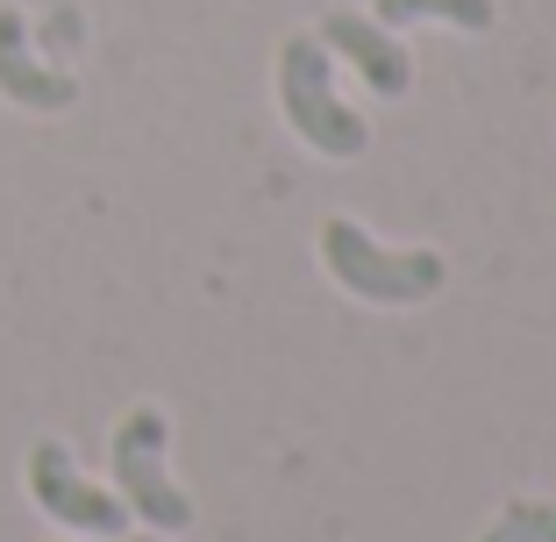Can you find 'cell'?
Returning <instances> with one entry per match:
<instances>
[{
	"mask_svg": "<svg viewBox=\"0 0 556 542\" xmlns=\"http://www.w3.org/2000/svg\"><path fill=\"white\" fill-rule=\"evenodd\" d=\"M378 22L386 29H407V22H450L464 36L492 29V0H378Z\"/></svg>",
	"mask_w": 556,
	"mask_h": 542,
	"instance_id": "52a82bcc",
	"label": "cell"
},
{
	"mask_svg": "<svg viewBox=\"0 0 556 542\" xmlns=\"http://www.w3.org/2000/svg\"><path fill=\"white\" fill-rule=\"evenodd\" d=\"M478 542H556V500H507Z\"/></svg>",
	"mask_w": 556,
	"mask_h": 542,
	"instance_id": "ba28073f",
	"label": "cell"
},
{
	"mask_svg": "<svg viewBox=\"0 0 556 542\" xmlns=\"http://www.w3.org/2000/svg\"><path fill=\"white\" fill-rule=\"evenodd\" d=\"M164 450H172V421L164 407H129L115 421V493L129 507V521H143L150 535H186L193 528V500L172 486L164 471Z\"/></svg>",
	"mask_w": 556,
	"mask_h": 542,
	"instance_id": "3957f363",
	"label": "cell"
},
{
	"mask_svg": "<svg viewBox=\"0 0 556 542\" xmlns=\"http://www.w3.org/2000/svg\"><path fill=\"white\" fill-rule=\"evenodd\" d=\"M278 108H286V122H293L300 143L321 150V157H336V165H350V157L371 150V122L336 93V58L321 50L314 29H293L286 43H278Z\"/></svg>",
	"mask_w": 556,
	"mask_h": 542,
	"instance_id": "6da1fadb",
	"label": "cell"
},
{
	"mask_svg": "<svg viewBox=\"0 0 556 542\" xmlns=\"http://www.w3.org/2000/svg\"><path fill=\"white\" fill-rule=\"evenodd\" d=\"M129 542H164V535H129Z\"/></svg>",
	"mask_w": 556,
	"mask_h": 542,
	"instance_id": "9c48e42d",
	"label": "cell"
},
{
	"mask_svg": "<svg viewBox=\"0 0 556 542\" xmlns=\"http://www.w3.org/2000/svg\"><path fill=\"white\" fill-rule=\"evenodd\" d=\"M321 50L328 58H350V72H357L364 86H371L378 100H400L414 86V58L400 50V36L386 29V22L371 15H350V8H336V15H321Z\"/></svg>",
	"mask_w": 556,
	"mask_h": 542,
	"instance_id": "5b68a950",
	"label": "cell"
},
{
	"mask_svg": "<svg viewBox=\"0 0 556 542\" xmlns=\"http://www.w3.org/2000/svg\"><path fill=\"white\" fill-rule=\"evenodd\" d=\"M321 264L328 279L343 286L350 300H371V307H414V300H435L450 264L435 250H386L371 229H357L350 214L321 222Z\"/></svg>",
	"mask_w": 556,
	"mask_h": 542,
	"instance_id": "7a4b0ae2",
	"label": "cell"
},
{
	"mask_svg": "<svg viewBox=\"0 0 556 542\" xmlns=\"http://www.w3.org/2000/svg\"><path fill=\"white\" fill-rule=\"evenodd\" d=\"M0 100H15V108H29V115H65L72 100H79L72 72H58V65L36 58L29 22H22L15 8H0Z\"/></svg>",
	"mask_w": 556,
	"mask_h": 542,
	"instance_id": "8992f818",
	"label": "cell"
},
{
	"mask_svg": "<svg viewBox=\"0 0 556 542\" xmlns=\"http://www.w3.org/2000/svg\"><path fill=\"white\" fill-rule=\"evenodd\" d=\"M29 500L58 528H72V535H93V542H122V535H129V507H122V493L93 486V478L72 464L65 443H36L29 450Z\"/></svg>",
	"mask_w": 556,
	"mask_h": 542,
	"instance_id": "277c9868",
	"label": "cell"
}]
</instances>
